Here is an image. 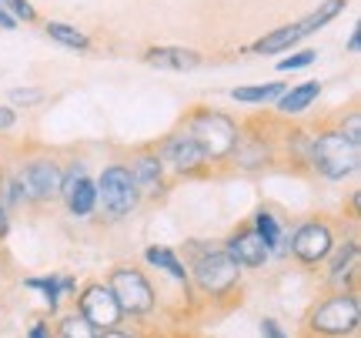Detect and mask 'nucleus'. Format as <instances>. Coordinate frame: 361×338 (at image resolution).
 Instances as JSON below:
<instances>
[{
	"label": "nucleus",
	"mask_w": 361,
	"mask_h": 338,
	"mask_svg": "<svg viewBox=\"0 0 361 338\" xmlns=\"http://www.w3.org/2000/svg\"><path fill=\"white\" fill-rule=\"evenodd\" d=\"M361 325V301L355 291H335L322 298L305 318L311 338H351Z\"/></svg>",
	"instance_id": "nucleus-1"
},
{
	"label": "nucleus",
	"mask_w": 361,
	"mask_h": 338,
	"mask_svg": "<svg viewBox=\"0 0 361 338\" xmlns=\"http://www.w3.org/2000/svg\"><path fill=\"white\" fill-rule=\"evenodd\" d=\"M308 168L318 171L328 181H345L361 168V147L341 138V131H324L311 138V155Z\"/></svg>",
	"instance_id": "nucleus-2"
},
{
	"label": "nucleus",
	"mask_w": 361,
	"mask_h": 338,
	"mask_svg": "<svg viewBox=\"0 0 361 338\" xmlns=\"http://www.w3.org/2000/svg\"><path fill=\"white\" fill-rule=\"evenodd\" d=\"M241 265L224 251V248H207L197 258H191V282L197 285V291H204L207 298H228L234 288L241 285Z\"/></svg>",
	"instance_id": "nucleus-3"
},
{
	"label": "nucleus",
	"mask_w": 361,
	"mask_h": 338,
	"mask_svg": "<svg viewBox=\"0 0 361 338\" xmlns=\"http://www.w3.org/2000/svg\"><path fill=\"white\" fill-rule=\"evenodd\" d=\"M104 285L111 288V295L117 298L124 318H128V315L130 318H147V315H154L157 291H154V285H151V278H147L141 268L117 265V268H111V274H107Z\"/></svg>",
	"instance_id": "nucleus-4"
},
{
	"label": "nucleus",
	"mask_w": 361,
	"mask_h": 338,
	"mask_svg": "<svg viewBox=\"0 0 361 338\" xmlns=\"http://www.w3.org/2000/svg\"><path fill=\"white\" fill-rule=\"evenodd\" d=\"M188 134L194 138V144L204 151L207 164H218V161H228L231 155L234 141H238V124H234L228 114H221V111H194L191 121H188Z\"/></svg>",
	"instance_id": "nucleus-5"
},
{
	"label": "nucleus",
	"mask_w": 361,
	"mask_h": 338,
	"mask_svg": "<svg viewBox=\"0 0 361 338\" xmlns=\"http://www.w3.org/2000/svg\"><path fill=\"white\" fill-rule=\"evenodd\" d=\"M348 7V0H324L322 7L314 13H308L305 20H298V24H288V27H278V30H271V34H264L261 40H255L251 44V51L255 54H281L288 51L291 44H298L301 37H308V34H314V30H322L331 17H338V13Z\"/></svg>",
	"instance_id": "nucleus-6"
},
{
	"label": "nucleus",
	"mask_w": 361,
	"mask_h": 338,
	"mask_svg": "<svg viewBox=\"0 0 361 338\" xmlns=\"http://www.w3.org/2000/svg\"><path fill=\"white\" fill-rule=\"evenodd\" d=\"M94 184H97V201L104 205L107 218H128L130 211L137 208V201H141V191H137L134 178H130L128 164H107Z\"/></svg>",
	"instance_id": "nucleus-7"
},
{
	"label": "nucleus",
	"mask_w": 361,
	"mask_h": 338,
	"mask_svg": "<svg viewBox=\"0 0 361 338\" xmlns=\"http://www.w3.org/2000/svg\"><path fill=\"white\" fill-rule=\"evenodd\" d=\"M335 245H338V234L331 228V222H324V218H311V222L298 224L295 231L288 234V251L301 265H308V268L324 265Z\"/></svg>",
	"instance_id": "nucleus-8"
},
{
	"label": "nucleus",
	"mask_w": 361,
	"mask_h": 338,
	"mask_svg": "<svg viewBox=\"0 0 361 338\" xmlns=\"http://www.w3.org/2000/svg\"><path fill=\"white\" fill-rule=\"evenodd\" d=\"M74 301H78L74 312H78L94 332H111V328H121V322H124L121 305H117V298L111 295V288L104 285V282L84 285L78 295H74Z\"/></svg>",
	"instance_id": "nucleus-9"
},
{
	"label": "nucleus",
	"mask_w": 361,
	"mask_h": 338,
	"mask_svg": "<svg viewBox=\"0 0 361 338\" xmlns=\"http://www.w3.org/2000/svg\"><path fill=\"white\" fill-rule=\"evenodd\" d=\"M61 164L54 157H34L27 161L24 168L17 171V181L24 188L27 205H44V201H54L61 195Z\"/></svg>",
	"instance_id": "nucleus-10"
},
{
	"label": "nucleus",
	"mask_w": 361,
	"mask_h": 338,
	"mask_svg": "<svg viewBox=\"0 0 361 338\" xmlns=\"http://www.w3.org/2000/svg\"><path fill=\"white\" fill-rule=\"evenodd\" d=\"M157 157H161V164L171 171H178V174H197V171L207 164L204 151L194 144V138L188 131H180V134H171L168 141L157 147Z\"/></svg>",
	"instance_id": "nucleus-11"
},
{
	"label": "nucleus",
	"mask_w": 361,
	"mask_h": 338,
	"mask_svg": "<svg viewBox=\"0 0 361 338\" xmlns=\"http://www.w3.org/2000/svg\"><path fill=\"white\" fill-rule=\"evenodd\" d=\"M224 251H228L241 268H264L271 258V251L264 248V241L258 238V231H255L251 224L234 228V231L228 234V241H224Z\"/></svg>",
	"instance_id": "nucleus-12"
},
{
	"label": "nucleus",
	"mask_w": 361,
	"mask_h": 338,
	"mask_svg": "<svg viewBox=\"0 0 361 338\" xmlns=\"http://www.w3.org/2000/svg\"><path fill=\"white\" fill-rule=\"evenodd\" d=\"M358 261H361V245L358 238L351 234L348 241L331 248L328 255V285H335L338 291H351V282L358 274Z\"/></svg>",
	"instance_id": "nucleus-13"
},
{
	"label": "nucleus",
	"mask_w": 361,
	"mask_h": 338,
	"mask_svg": "<svg viewBox=\"0 0 361 338\" xmlns=\"http://www.w3.org/2000/svg\"><path fill=\"white\" fill-rule=\"evenodd\" d=\"M234 168L241 171H261L264 164H271V157H274V147L271 141H264V134H238V141H234L231 155Z\"/></svg>",
	"instance_id": "nucleus-14"
},
{
	"label": "nucleus",
	"mask_w": 361,
	"mask_h": 338,
	"mask_svg": "<svg viewBox=\"0 0 361 338\" xmlns=\"http://www.w3.org/2000/svg\"><path fill=\"white\" fill-rule=\"evenodd\" d=\"M128 171H130V178H134V184H137L141 195H161V188H164V164H161L157 151H141V155H134Z\"/></svg>",
	"instance_id": "nucleus-15"
},
{
	"label": "nucleus",
	"mask_w": 361,
	"mask_h": 338,
	"mask_svg": "<svg viewBox=\"0 0 361 338\" xmlns=\"http://www.w3.org/2000/svg\"><path fill=\"white\" fill-rule=\"evenodd\" d=\"M24 285L40 291V298L47 301L51 315L61 312V298H64V295H78V282L67 278V274H40V278H27Z\"/></svg>",
	"instance_id": "nucleus-16"
},
{
	"label": "nucleus",
	"mask_w": 361,
	"mask_h": 338,
	"mask_svg": "<svg viewBox=\"0 0 361 338\" xmlns=\"http://www.w3.org/2000/svg\"><path fill=\"white\" fill-rule=\"evenodd\" d=\"M144 61L151 67H161V71H191L201 64V54L191 47H151L144 54Z\"/></svg>",
	"instance_id": "nucleus-17"
},
{
	"label": "nucleus",
	"mask_w": 361,
	"mask_h": 338,
	"mask_svg": "<svg viewBox=\"0 0 361 338\" xmlns=\"http://www.w3.org/2000/svg\"><path fill=\"white\" fill-rule=\"evenodd\" d=\"M144 261L147 265H154L157 272L171 274L178 285H184V291H188V285H191V274H188V265L178 258V251H171L168 245H151L144 248Z\"/></svg>",
	"instance_id": "nucleus-18"
},
{
	"label": "nucleus",
	"mask_w": 361,
	"mask_h": 338,
	"mask_svg": "<svg viewBox=\"0 0 361 338\" xmlns=\"http://www.w3.org/2000/svg\"><path fill=\"white\" fill-rule=\"evenodd\" d=\"M247 224L258 231V238L264 241V248H268L271 255H284V251H288V234L281 231V222L274 218V211L271 208H258L255 211V218H251Z\"/></svg>",
	"instance_id": "nucleus-19"
},
{
	"label": "nucleus",
	"mask_w": 361,
	"mask_h": 338,
	"mask_svg": "<svg viewBox=\"0 0 361 338\" xmlns=\"http://www.w3.org/2000/svg\"><path fill=\"white\" fill-rule=\"evenodd\" d=\"M318 94H322V84L318 80H305V84H298V87H291V91H284L278 97V111L281 114H305L318 101Z\"/></svg>",
	"instance_id": "nucleus-20"
},
{
	"label": "nucleus",
	"mask_w": 361,
	"mask_h": 338,
	"mask_svg": "<svg viewBox=\"0 0 361 338\" xmlns=\"http://www.w3.org/2000/svg\"><path fill=\"white\" fill-rule=\"evenodd\" d=\"M97 208V184L90 181V178H80L74 188H71V195H67V211L74 215V218H90Z\"/></svg>",
	"instance_id": "nucleus-21"
},
{
	"label": "nucleus",
	"mask_w": 361,
	"mask_h": 338,
	"mask_svg": "<svg viewBox=\"0 0 361 338\" xmlns=\"http://www.w3.org/2000/svg\"><path fill=\"white\" fill-rule=\"evenodd\" d=\"M284 94V84H255V87H234L231 97L238 104H271Z\"/></svg>",
	"instance_id": "nucleus-22"
},
{
	"label": "nucleus",
	"mask_w": 361,
	"mask_h": 338,
	"mask_svg": "<svg viewBox=\"0 0 361 338\" xmlns=\"http://www.w3.org/2000/svg\"><path fill=\"white\" fill-rule=\"evenodd\" d=\"M54 338H97V332H94L78 312H67V315H57Z\"/></svg>",
	"instance_id": "nucleus-23"
},
{
	"label": "nucleus",
	"mask_w": 361,
	"mask_h": 338,
	"mask_svg": "<svg viewBox=\"0 0 361 338\" xmlns=\"http://www.w3.org/2000/svg\"><path fill=\"white\" fill-rule=\"evenodd\" d=\"M47 34H51V40L64 44V47H71V51H87L90 47V40L80 34L78 27L61 24V20H51V24H47Z\"/></svg>",
	"instance_id": "nucleus-24"
},
{
	"label": "nucleus",
	"mask_w": 361,
	"mask_h": 338,
	"mask_svg": "<svg viewBox=\"0 0 361 338\" xmlns=\"http://www.w3.org/2000/svg\"><path fill=\"white\" fill-rule=\"evenodd\" d=\"M0 7L11 13L17 24H20V20H37V11H34L27 0H0Z\"/></svg>",
	"instance_id": "nucleus-25"
},
{
	"label": "nucleus",
	"mask_w": 361,
	"mask_h": 338,
	"mask_svg": "<svg viewBox=\"0 0 361 338\" xmlns=\"http://www.w3.org/2000/svg\"><path fill=\"white\" fill-rule=\"evenodd\" d=\"M318 61V51H301V54H291V57H281L278 67L281 71H301V67H308Z\"/></svg>",
	"instance_id": "nucleus-26"
},
{
	"label": "nucleus",
	"mask_w": 361,
	"mask_h": 338,
	"mask_svg": "<svg viewBox=\"0 0 361 338\" xmlns=\"http://www.w3.org/2000/svg\"><path fill=\"white\" fill-rule=\"evenodd\" d=\"M341 138H348L355 147H361V114H358V111H351L348 121L341 124Z\"/></svg>",
	"instance_id": "nucleus-27"
},
{
	"label": "nucleus",
	"mask_w": 361,
	"mask_h": 338,
	"mask_svg": "<svg viewBox=\"0 0 361 338\" xmlns=\"http://www.w3.org/2000/svg\"><path fill=\"white\" fill-rule=\"evenodd\" d=\"M40 97H44V91H40V87H13V91H11L13 104H37Z\"/></svg>",
	"instance_id": "nucleus-28"
},
{
	"label": "nucleus",
	"mask_w": 361,
	"mask_h": 338,
	"mask_svg": "<svg viewBox=\"0 0 361 338\" xmlns=\"http://www.w3.org/2000/svg\"><path fill=\"white\" fill-rule=\"evenodd\" d=\"M261 338H288V332L274 318H261Z\"/></svg>",
	"instance_id": "nucleus-29"
},
{
	"label": "nucleus",
	"mask_w": 361,
	"mask_h": 338,
	"mask_svg": "<svg viewBox=\"0 0 361 338\" xmlns=\"http://www.w3.org/2000/svg\"><path fill=\"white\" fill-rule=\"evenodd\" d=\"M27 338H54L51 322H34V325L27 328Z\"/></svg>",
	"instance_id": "nucleus-30"
},
{
	"label": "nucleus",
	"mask_w": 361,
	"mask_h": 338,
	"mask_svg": "<svg viewBox=\"0 0 361 338\" xmlns=\"http://www.w3.org/2000/svg\"><path fill=\"white\" fill-rule=\"evenodd\" d=\"M17 124V114H13V107H4L0 104V131H11Z\"/></svg>",
	"instance_id": "nucleus-31"
},
{
	"label": "nucleus",
	"mask_w": 361,
	"mask_h": 338,
	"mask_svg": "<svg viewBox=\"0 0 361 338\" xmlns=\"http://www.w3.org/2000/svg\"><path fill=\"white\" fill-rule=\"evenodd\" d=\"M7 231H11V211L4 208V201H0V241L7 238Z\"/></svg>",
	"instance_id": "nucleus-32"
},
{
	"label": "nucleus",
	"mask_w": 361,
	"mask_h": 338,
	"mask_svg": "<svg viewBox=\"0 0 361 338\" xmlns=\"http://www.w3.org/2000/svg\"><path fill=\"white\" fill-rule=\"evenodd\" d=\"M0 27H4V30H17V27H20V24H17V20H13L11 13H7V11H4V7H0Z\"/></svg>",
	"instance_id": "nucleus-33"
},
{
	"label": "nucleus",
	"mask_w": 361,
	"mask_h": 338,
	"mask_svg": "<svg viewBox=\"0 0 361 338\" xmlns=\"http://www.w3.org/2000/svg\"><path fill=\"white\" fill-rule=\"evenodd\" d=\"M358 47H361V27H355V30H351V37H348V51L358 54Z\"/></svg>",
	"instance_id": "nucleus-34"
},
{
	"label": "nucleus",
	"mask_w": 361,
	"mask_h": 338,
	"mask_svg": "<svg viewBox=\"0 0 361 338\" xmlns=\"http://www.w3.org/2000/svg\"><path fill=\"white\" fill-rule=\"evenodd\" d=\"M97 338H134V335L124 332V328H111V332H97Z\"/></svg>",
	"instance_id": "nucleus-35"
},
{
	"label": "nucleus",
	"mask_w": 361,
	"mask_h": 338,
	"mask_svg": "<svg viewBox=\"0 0 361 338\" xmlns=\"http://www.w3.org/2000/svg\"><path fill=\"white\" fill-rule=\"evenodd\" d=\"M348 208H351V218H358V191H355V195H351Z\"/></svg>",
	"instance_id": "nucleus-36"
}]
</instances>
